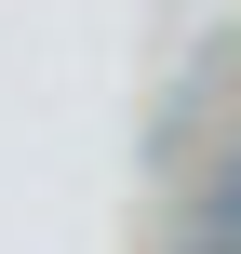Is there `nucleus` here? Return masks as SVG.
Masks as SVG:
<instances>
[{"mask_svg":"<svg viewBox=\"0 0 241 254\" xmlns=\"http://www.w3.org/2000/svg\"><path fill=\"white\" fill-rule=\"evenodd\" d=\"M188 254H241V161L201 188V228H188Z\"/></svg>","mask_w":241,"mask_h":254,"instance_id":"obj_1","label":"nucleus"}]
</instances>
